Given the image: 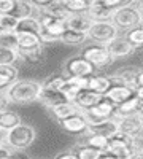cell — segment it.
<instances>
[{
  "label": "cell",
  "instance_id": "cell-29",
  "mask_svg": "<svg viewBox=\"0 0 143 159\" xmlns=\"http://www.w3.org/2000/svg\"><path fill=\"white\" fill-rule=\"evenodd\" d=\"M64 5L70 15H86L91 7V2H87V0H64Z\"/></svg>",
  "mask_w": 143,
  "mask_h": 159
},
{
  "label": "cell",
  "instance_id": "cell-51",
  "mask_svg": "<svg viewBox=\"0 0 143 159\" xmlns=\"http://www.w3.org/2000/svg\"><path fill=\"white\" fill-rule=\"evenodd\" d=\"M141 25H143V22H141Z\"/></svg>",
  "mask_w": 143,
  "mask_h": 159
},
{
  "label": "cell",
  "instance_id": "cell-38",
  "mask_svg": "<svg viewBox=\"0 0 143 159\" xmlns=\"http://www.w3.org/2000/svg\"><path fill=\"white\" fill-rule=\"evenodd\" d=\"M18 19L13 18L10 15H5V16H0V30L3 32H15L16 27H18Z\"/></svg>",
  "mask_w": 143,
  "mask_h": 159
},
{
  "label": "cell",
  "instance_id": "cell-34",
  "mask_svg": "<svg viewBox=\"0 0 143 159\" xmlns=\"http://www.w3.org/2000/svg\"><path fill=\"white\" fill-rule=\"evenodd\" d=\"M84 145H87V147L94 148V150H99L102 153H105L108 150V139L100 137V135H87L86 140H84Z\"/></svg>",
  "mask_w": 143,
  "mask_h": 159
},
{
  "label": "cell",
  "instance_id": "cell-13",
  "mask_svg": "<svg viewBox=\"0 0 143 159\" xmlns=\"http://www.w3.org/2000/svg\"><path fill=\"white\" fill-rule=\"evenodd\" d=\"M119 132V127H118V121L114 118L111 119H107L97 126H89L87 127V135H100V137H105V139H111L114 134Z\"/></svg>",
  "mask_w": 143,
  "mask_h": 159
},
{
  "label": "cell",
  "instance_id": "cell-37",
  "mask_svg": "<svg viewBox=\"0 0 143 159\" xmlns=\"http://www.w3.org/2000/svg\"><path fill=\"white\" fill-rule=\"evenodd\" d=\"M0 48L18 49V35L15 32H3V30H0Z\"/></svg>",
  "mask_w": 143,
  "mask_h": 159
},
{
  "label": "cell",
  "instance_id": "cell-49",
  "mask_svg": "<svg viewBox=\"0 0 143 159\" xmlns=\"http://www.w3.org/2000/svg\"><path fill=\"white\" fill-rule=\"evenodd\" d=\"M3 147V139H0V148Z\"/></svg>",
  "mask_w": 143,
  "mask_h": 159
},
{
  "label": "cell",
  "instance_id": "cell-22",
  "mask_svg": "<svg viewBox=\"0 0 143 159\" xmlns=\"http://www.w3.org/2000/svg\"><path fill=\"white\" fill-rule=\"evenodd\" d=\"M86 15L92 22H105V21H111L113 11L105 10L99 3V0H94V2H91V7H89Z\"/></svg>",
  "mask_w": 143,
  "mask_h": 159
},
{
  "label": "cell",
  "instance_id": "cell-17",
  "mask_svg": "<svg viewBox=\"0 0 143 159\" xmlns=\"http://www.w3.org/2000/svg\"><path fill=\"white\" fill-rule=\"evenodd\" d=\"M38 102H42L45 107H48L49 110H53L56 107L62 103H67V97L62 94L60 91H43L40 92V97H38Z\"/></svg>",
  "mask_w": 143,
  "mask_h": 159
},
{
  "label": "cell",
  "instance_id": "cell-43",
  "mask_svg": "<svg viewBox=\"0 0 143 159\" xmlns=\"http://www.w3.org/2000/svg\"><path fill=\"white\" fill-rule=\"evenodd\" d=\"M54 159H78V157H76V154H75V153H72V151H65V153L57 154Z\"/></svg>",
  "mask_w": 143,
  "mask_h": 159
},
{
  "label": "cell",
  "instance_id": "cell-25",
  "mask_svg": "<svg viewBox=\"0 0 143 159\" xmlns=\"http://www.w3.org/2000/svg\"><path fill=\"white\" fill-rule=\"evenodd\" d=\"M42 30V24L38 21V18H27V19H21L18 22V27L15 30V34H34L38 35Z\"/></svg>",
  "mask_w": 143,
  "mask_h": 159
},
{
  "label": "cell",
  "instance_id": "cell-16",
  "mask_svg": "<svg viewBox=\"0 0 143 159\" xmlns=\"http://www.w3.org/2000/svg\"><path fill=\"white\" fill-rule=\"evenodd\" d=\"M91 115H94L96 118H99L100 121H107V119H111L114 118V113H116V105L111 103L108 99L103 97L94 108L87 110Z\"/></svg>",
  "mask_w": 143,
  "mask_h": 159
},
{
  "label": "cell",
  "instance_id": "cell-11",
  "mask_svg": "<svg viewBox=\"0 0 143 159\" xmlns=\"http://www.w3.org/2000/svg\"><path fill=\"white\" fill-rule=\"evenodd\" d=\"M59 126L69 132V134H73V135H80V134H86L87 132V121L83 113H78V115H73L70 118H65L59 121Z\"/></svg>",
  "mask_w": 143,
  "mask_h": 159
},
{
  "label": "cell",
  "instance_id": "cell-14",
  "mask_svg": "<svg viewBox=\"0 0 143 159\" xmlns=\"http://www.w3.org/2000/svg\"><path fill=\"white\" fill-rule=\"evenodd\" d=\"M102 99H103V96L97 94V92L91 91V89H84V91H81L80 94L75 97L73 103H75L81 111H87V110H91V108H94Z\"/></svg>",
  "mask_w": 143,
  "mask_h": 159
},
{
  "label": "cell",
  "instance_id": "cell-45",
  "mask_svg": "<svg viewBox=\"0 0 143 159\" xmlns=\"http://www.w3.org/2000/svg\"><path fill=\"white\" fill-rule=\"evenodd\" d=\"M135 96L138 97V100L143 103V88H137V91H135Z\"/></svg>",
  "mask_w": 143,
  "mask_h": 159
},
{
  "label": "cell",
  "instance_id": "cell-33",
  "mask_svg": "<svg viewBox=\"0 0 143 159\" xmlns=\"http://www.w3.org/2000/svg\"><path fill=\"white\" fill-rule=\"evenodd\" d=\"M87 40V34H81V32H75L67 29L64 32V35L60 37V42L67 43V45H81Z\"/></svg>",
  "mask_w": 143,
  "mask_h": 159
},
{
  "label": "cell",
  "instance_id": "cell-1",
  "mask_svg": "<svg viewBox=\"0 0 143 159\" xmlns=\"http://www.w3.org/2000/svg\"><path fill=\"white\" fill-rule=\"evenodd\" d=\"M40 92L42 83L34 81V80H18L5 91V94L10 103H32L38 100Z\"/></svg>",
  "mask_w": 143,
  "mask_h": 159
},
{
  "label": "cell",
  "instance_id": "cell-35",
  "mask_svg": "<svg viewBox=\"0 0 143 159\" xmlns=\"http://www.w3.org/2000/svg\"><path fill=\"white\" fill-rule=\"evenodd\" d=\"M126 40L131 43L135 49L143 46V25H138V27H134L131 30H127L126 34Z\"/></svg>",
  "mask_w": 143,
  "mask_h": 159
},
{
  "label": "cell",
  "instance_id": "cell-23",
  "mask_svg": "<svg viewBox=\"0 0 143 159\" xmlns=\"http://www.w3.org/2000/svg\"><path fill=\"white\" fill-rule=\"evenodd\" d=\"M141 107V102L138 100V97H132L131 100H127L121 105L116 107V113H114V118L116 119H121V118H126V116H131V115H138V110Z\"/></svg>",
  "mask_w": 143,
  "mask_h": 159
},
{
  "label": "cell",
  "instance_id": "cell-39",
  "mask_svg": "<svg viewBox=\"0 0 143 159\" xmlns=\"http://www.w3.org/2000/svg\"><path fill=\"white\" fill-rule=\"evenodd\" d=\"M0 159H29L27 154L22 153V151H15L8 148L7 145L3 143V147L0 148Z\"/></svg>",
  "mask_w": 143,
  "mask_h": 159
},
{
  "label": "cell",
  "instance_id": "cell-31",
  "mask_svg": "<svg viewBox=\"0 0 143 159\" xmlns=\"http://www.w3.org/2000/svg\"><path fill=\"white\" fill-rule=\"evenodd\" d=\"M73 153L76 154L78 159H100L102 154H103L102 151L91 148V147H87V145H84V143L76 145V148H75Z\"/></svg>",
  "mask_w": 143,
  "mask_h": 159
},
{
  "label": "cell",
  "instance_id": "cell-26",
  "mask_svg": "<svg viewBox=\"0 0 143 159\" xmlns=\"http://www.w3.org/2000/svg\"><path fill=\"white\" fill-rule=\"evenodd\" d=\"M16 35H18V51H29L43 46L40 43L38 35L34 34H16Z\"/></svg>",
  "mask_w": 143,
  "mask_h": 159
},
{
  "label": "cell",
  "instance_id": "cell-18",
  "mask_svg": "<svg viewBox=\"0 0 143 159\" xmlns=\"http://www.w3.org/2000/svg\"><path fill=\"white\" fill-rule=\"evenodd\" d=\"M65 24H67V29L81 32V34H87L89 29L92 27V21L87 18V15H70Z\"/></svg>",
  "mask_w": 143,
  "mask_h": 159
},
{
  "label": "cell",
  "instance_id": "cell-27",
  "mask_svg": "<svg viewBox=\"0 0 143 159\" xmlns=\"http://www.w3.org/2000/svg\"><path fill=\"white\" fill-rule=\"evenodd\" d=\"M54 115V118L57 119V121H62V119H65V118H70L73 115H78V113H83L80 108L76 107V105L73 102H67V103H62L59 105V107L53 108L51 110Z\"/></svg>",
  "mask_w": 143,
  "mask_h": 159
},
{
  "label": "cell",
  "instance_id": "cell-30",
  "mask_svg": "<svg viewBox=\"0 0 143 159\" xmlns=\"http://www.w3.org/2000/svg\"><path fill=\"white\" fill-rule=\"evenodd\" d=\"M65 81H67L65 75H49L42 83V89L43 91H60L62 86L65 84Z\"/></svg>",
  "mask_w": 143,
  "mask_h": 159
},
{
  "label": "cell",
  "instance_id": "cell-10",
  "mask_svg": "<svg viewBox=\"0 0 143 159\" xmlns=\"http://www.w3.org/2000/svg\"><path fill=\"white\" fill-rule=\"evenodd\" d=\"M38 13H40L38 21H40V24H42V29L45 32H48L49 35H53V37H56V38L60 40V37L64 35V32L67 30L65 21H60L57 18H53V16L46 15V13H42V11H38Z\"/></svg>",
  "mask_w": 143,
  "mask_h": 159
},
{
  "label": "cell",
  "instance_id": "cell-6",
  "mask_svg": "<svg viewBox=\"0 0 143 159\" xmlns=\"http://www.w3.org/2000/svg\"><path fill=\"white\" fill-rule=\"evenodd\" d=\"M64 73L67 78H89L96 73V67L83 56L70 57L64 65Z\"/></svg>",
  "mask_w": 143,
  "mask_h": 159
},
{
  "label": "cell",
  "instance_id": "cell-15",
  "mask_svg": "<svg viewBox=\"0 0 143 159\" xmlns=\"http://www.w3.org/2000/svg\"><path fill=\"white\" fill-rule=\"evenodd\" d=\"M138 73L140 70L135 69V67H123L116 72L111 78L114 80L116 83H121V84H126L129 88H132L137 91V78H138Z\"/></svg>",
  "mask_w": 143,
  "mask_h": 159
},
{
  "label": "cell",
  "instance_id": "cell-24",
  "mask_svg": "<svg viewBox=\"0 0 143 159\" xmlns=\"http://www.w3.org/2000/svg\"><path fill=\"white\" fill-rule=\"evenodd\" d=\"M19 124H22L19 113L13 111V110H5V111L0 113V130L8 132L11 129L18 127Z\"/></svg>",
  "mask_w": 143,
  "mask_h": 159
},
{
  "label": "cell",
  "instance_id": "cell-50",
  "mask_svg": "<svg viewBox=\"0 0 143 159\" xmlns=\"http://www.w3.org/2000/svg\"><path fill=\"white\" fill-rule=\"evenodd\" d=\"M138 3H140V10L143 11V2H138Z\"/></svg>",
  "mask_w": 143,
  "mask_h": 159
},
{
  "label": "cell",
  "instance_id": "cell-44",
  "mask_svg": "<svg viewBox=\"0 0 143 159\" xmlns=\"http://www.w3.org/2000/svg\"><path fill=\"white\" fill-rule=\"evenodd\" d=\"M137 88H143V70H140L138 78H137Z\"/></svg>",
  "mask_w": 143,
  "mask_h": 159
},
{
  "label": "cell",
  "instance_id": "cell-47",
  "mask_svg": "<svg viewBox=\"0 0 143 159\" xmlns=\"http://www.w3.org/2000/svg\"><path fill=\"white\" fill-rule=\"evenodd\" d=\"M137 145H138V150H140V151L143 153V135H141V137H140V139L137 140Z\"/></svg>",
  "mask_w": 143,
  "mask_h": 159
},
{
  "label": "cell",
  "instance_id": "cell-20",
  "mask_svg": "<svg viewBox=\"0 0 143 159\" xmlns=\"http://www.w3.org/2000/svg\"><path fill=\"white\" fill-rule=\"evenodd\" d=\"M19 70L16 65H0V91H7L18 81Z\"/></svg>",
  "mask_w": 143,
  "mask_h": 159
},
{
  "label": "cell",
  "instance_id": "cell-5",
  "mask_svg": "<svg viewBox=\"0 0 143 159\" xmlns=\"http://www.w3.org/2000/svg\"><path fill=\"white\" fill-rule=\"evenodd\" d=\"M116 37H118V27L111 21L92 22V27L87 32V38L96 42V45H103V46L108 45Z\"/></svg>",
  "mask_w": 143,
  "mask_h": 159
},
{
  "label": "cell",
  "instance_id": "cell-2",
  "mask_svg": "<svg viewBox=\"0 0 143 159\" xmlns=\"http://www.w3.org/2000/svg\"><path fill=\"white\" fill-rule=\"evenodd\" d=\"M111 22L118 29H127L131 30L134 27H138L143 22V11L140 10V3L132 2L121 7L119 10H116L113 13Z\"/></svg>",
  "mask_w": 143,
  "mask_h": 159
},
{
  "label": "cell",
  "instance_id": "cell-9",
  "mask_svg": "<svg viewBox=\"0 0 143 159\" xmlns=\"http://www.w3.org/2000/svg\"><path fill=\"white\" fill-rule=\"evenodd\" d=\"M103 97L108 99L111 103H114L116 107H118V105H121L127 100H131L132 97H135V89L129 88L126 84H121V83H116L113 80V86L110 88V91Z\"/></svg>",
  "mask_w": 143,
  "mask_h": 159
},
{
  "label": "cell",
  "instance_id": "cell-21",
  "mask_svg": "<svg viewBox=\"0 0 143 159\" xmlns=\"http://www.w3.org/2000/svg\"><path fill=\"white\" fill-rule=\"evenodd\" d=\"M35 13H38V11L35 10L32 2H27V0H15V8H13L10 16H13V18H16L18 21H21V19L34 18Z\"/></svg>",
  "mask_w": 143,
  "mask_h": 159
},
{
  "label": "cell",
  "instance_id": "cell-4",
  "mask_svg": "<svg viewBox=\"0 0 143 159\" xmlns=\"http://www.w3.org/2000/svg\"><path fill=\"white\" fill-rule=\"evenodd\" d=\"M137 151H138L137 140L123 134V132H118L108 140V150L105 153H111L118 159H132V156Z\"/></svg>",
  "mask_w": 143,
  "mask_h": 159
},
{
  "label": "cell",
  "instance_id": "cell-42",
  "mask_svg": "<svg viewBox=\"0 0 143 159\" xmlns=\"http://www.w3.org/2000/svg\"><path fill=\"white\" fill-rule=\"evenodd\" d=\"M8 105H10V100H8L7 94L0 91V113L5 111V110H8Z\"/></svg>",
  "mask_w": 143,
  "mask_h": 159
},
{
  "label": "cell",
  "instance_id": "cell-48",
  "mask_svg": "<svg viewBox=\"0 0 143 159\" xmlns=\"http://www.w3.org/2000/svg\"><path fill=\"white\" fill-rule=\"evenodd\" d=\"M138 116L143 118V103H141V107H140V110H138Z\"/></svg>",
  "mask_w": 143,
  "mask_h": 159
},
{
  "label": "cell",
  "instance_id": "cell-46",
  "mask_svg": "<svg viewBox=\"0 0 143 159\" xmlns=\"http://www.w3.org/2000/svg\"><path fill=\"white\" fill-rule=\"evenodd\" d=\"M100 159H118V157H116V156H113L111 153H103Z\"/></svg>",
  "mask_w": 143,
  "mask_h": 159
},
{
  "label": "cell",
  "instance_id": "cell-41",
  "mask_svg": "<svg viewBox=\"0 0 143 159\" xmlns=\"http://www.w3.org/2000/svg\"><path fill=\"white\" fill-rule=\"evenodd\" d=\"M38 38H40V43H42V45H49V43L59 42V38H56V37H53V35H49V34L45 32L43 29L40 30V34H38Z\"/></svg>",
  "mask_w": 143,
  "mask_h": 159
},
{
  "label": "cell",
  "instance_id": "cell-12",
  "mask_svg": "<svg viewBox=\"0 0 143 159\" xmlns=\"http://www.w3.org/2000/svg\"><path fill=\"white\" fill-rule=\"evenodd\" d=\"M105 48L108 49L110 56H111L113 59L126 57V56L132 54V52L135 51V48L127 42L126 37H116L114 40H111V42H110L108 45H105Z\"/></svg>",
  "mask_w": 143,
  "mask_h": 159
},
{
  "label": "cell",
  "instance_id": "cell-36",
  "mask_svg": "<svg viewBox=\"0 0 143 159\" xmlns=\"http://www.w3.org/2000/svg\"><path fill=\"white\" fill-rule=\"evenodd\" d=\"M16 61H19L18 49L0 48V65H15Z\"/></svg>",
  "mask_w": 143,
  "mask_h": 159
},
{
  "label": "cell",
  "instance_id": "cell-3",
  "mask_svg": "<svg viewBox=\"0 0 143 159\" xmlns=\"http://www.w3.org/2000/svg\"><path fill=\"white\" fill-rule=\"evenodd\" d=\"M35 137H37V132L32 126L19 124L18 127L7 132L3 137V143L15 151H24L34 143Z\"/></svg>",
  "mask_w": 143,
  "mask_h": 159
},
{
  "label": "cell",
  "instance_id": "cell-28",
  "mask_svg": "<svg viewBox=\"0 0 143 159\" xmlns=\"http://www.w3.org/2000/svg\"><path fill=\"white\" fill-rule=\"evenodd\" d=\"M42 13H46V15L53 16V18H57L60 21H67L69 16H70V13L67 11L65 5H64V0H54V2Z\"/></svg>",
  "mask_w": 143,
  "mask_h": 159
},
{
  "label": "cell",
  "instance_id": "cell-32",
  "mask_svg": "<svg viewBox=\"0 0 143 159\" xmlns=\"http://www.w3.org/2000/svg\"><path fill=\"white\" fill-rule=\"evenodd\" d=\"M18 52H19V59H22L24 62H30V64H38L45 57L43 46L35 48V49H29V51H18Z\"/></svg>",
  "mask_w": 143,
  "mask_h": 159
},
{
  "label": "cell",
  "instance_id": "cell-8",
  "mask_svg": "<svg viewBox=\"0 0 143 159\" xmlns=\"http://www.w3.org/2000/svg\"><path fill=\"white\" fill-rule=\"evenodd\" d=\"M118 121V127L119 132L123 134L132 137L135 140H138V137H141L143 134V118L138 115H131V116H126L121 119H116Z\"/></svg>",
  "mask_w": 143,
  "mask_h": 159
},
{
  "label": "cell",
  "instance_id": "cell-7",
  "mask_svg": "<svg viewBox=\"0 0 143 159\" xmlns=\"http://www.w3.org/2000/svg\"><path fill=\"white\" fill-rule=\"evenodd\" d=\"M81 56L94 65L96 69H102V67H107L110 65L114 59L110 56L108 49L103 46V45H89L81 51Z\"/></svg>",
  "mask_w": 143,
  "mask_h": 159
},
{
  "label": "cell",
  "instance_id": "cell-19",
  "mask_svg": "<svg viewBox=\"0 0 143 159\" xmlns=\"http://www.w3.org/2000/svg\"><path fill=\"white\" fill-rule=\"evenodd\" d=\"M111 86H113V78H110V76H102V75L89 76L87 89L97 92V94H100V96H105Z\"/></svg>",
  "mask_w": 143,
  "mask_h": 159
},
{
  "label": "cell",
  "instance_id": "cell-40",
  "mask_svg": "<svg viewBox=\"0 0 143 159\" xmlns=\"http://www.w3.org/2000/svg\"><path fill=\"white\" fill-rule=\"evenodd\" d=\"M15 8V0H0V16L11 15Z\"/></svg>",
  "mask_w": 143,
  "mask_h": 159
}]
</instances>
